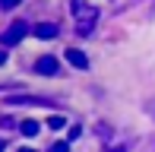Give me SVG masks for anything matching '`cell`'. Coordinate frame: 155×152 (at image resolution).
<instances>
[{
    "mask_svg": "<svg viewBox=\"0 0 155 152\" xmlns=\"http://www.w3.org/2000/svg\"><path fill=\"white\" fill-rule=\"evenodd\" d=\"M70 10H73V16L79 19V32L89 35L92 25H95V19H98V10H95V6H86L82 0H70Z\"/></svg>",
    "mask_w": 155,
    "mask_h": 152,
    "instance_id": "obj_1",
    "label": "cell"
},
{
    "mask_svg": "<svg viewBox=\"0 0 155 152\" xmlns=\"http://www.w3.org/2000/svg\"><path fill=\"white\" fill-rule=\"evenodd\" d=\"M25 32H29V25H25V22H13L10 29L3 32V38H0V41H3L6 48H10V45H19V41L25 38Z\"/></svg>",
    "mask_w": 155,
    "mask_h": 152,
    "instance_id": "obj_2",
    "label": "cell"
},
{
    "mask_svg": "<svg viewBox=\"0 0 155 152\" xmlns=\"http://www.w3.org/2000/svg\"><path fill=\"white\" fill-rule=\"evenodd\" d=\"M35 70H38V73H48V76H57L60 64H57V57L48 54V57H38V60H35Z\"/></svg>",
    "mask_w": 155,
    "mask_h": 152,
    "instance_id": "obj_3",
    "label": "cell"
},
{
    "mask_svg": "<svg viewBox=\"0 0 155 152\" xmlns=\"http://www.w3.org/2000/svg\"><path fill=\"white\" fill-rule=\"evenodd\" d=\"M67 64L76 67V70H86V67H89V57L82 51H76V48H70V51H67Z\"/></svg>",
    "mask_w": 155,
    "mask_h": 152,
    "instance_id": "obj_4",
    "label": "cell"
},
{
    "mask_svg": "<svg viewBox=\"0 0 155 152\" xmlns=\"http://www.w3.org/2000/svg\"><path fill=\"white\" fill-rule=\"evenodd\" d=\"M35 35L38 38H57V25L54 22H41V25H35Z\"/></svg>",
    "mask_w": 155,
    "mask_h": 152,
    "instance_id": "obj_5",
    "label": "cell"
},
{
    "mask_svg": "<svg viewBox=\"0 0 155 152\" xmlns=\"http://www.w3.org/2000/svg\"><path fill=\"white\" fill-rule=\"evenodd\" d=\"M19 130H22L25 136H35V133H38V124H35V121H22V124H19Z\"/></svg>",
    "mask_w": 155,
    "mask_h": 152,
    "instance_id": "obj_6",
    "label": "cell"
},
{
    "mask_svg": "<svg viewBox=\"0 0 155 152\" xmlns=\"http://www.w3.org/2000/svg\"><path fill=\"white\" fill-rule=\"evenodd\" d=\"M60 127H67V121H63L60 114H54V117H48V130H60Z\"/></svg>",
    "mask_w": 155,
    "mask_h": 152,
    "instance_id": "obj_7",
    "label": "cell"
},
{
    "mask_svg": "<svg viewBox=\"0 0 155 152\" xmlns=\"http://www.w3.org/2000/svg\"><path fill=\"white\" fill-rule=\"evenodd\" d=\"M22 0H0V10H13V6H19Z\"/></svg>",
    "mask_w": 155,
    "mask_h": 152,
    "instance_id": "obj_8",
    "label": "cell"
},
{
    "mask_svg": "<svg viewBox=\"0 0 155 152\" xmlns=\"http://www.w3.org/2000/svg\"><path fill=\"white\" fill-rule=\"evenodd\" d=\"M51 152H70V143H54Z\"/></svg>",
    "mask_w": 155,
    "mask_h": 152,
    "instance_id": "obj_9",
    "label": "cell"
},
{
    "mask_svg": "<svg viewBox=\"0 0 155 152\" xmlns=\"http://www.w3.org/2000/svg\"><path fill=\"white\" fill-rule=\"evenodd\" d=\"M108 152H127V149L124 146H114V149H108Z\"/></svg>",
    "mask_w": 155,
    "mask_h": 152,
    "instance_id": "obj_10",
    "label": "cell"
},
{
    "mask_svg": "<svg viewBox=\"0 0 155 152\" xmlns=\"http://www.w3.org/2000/svg\"><path fill=\"white\" fill-rule=\"evenodd\" d=\"M0 64H6V51H0Z\"/></svg>",
    "mask_w": 155,
    "mask_h": 152,
    "instance_id": "obj_11",
    "label": "cell"
},
{
    "mask_svg": "<svg viewBox=\"0 0 155 152\" xmlns=\"http://www.w3.org/2000/svg\"><path fill=\"white\" fill-rule=\"evenodd\" d=\"M3 149H6V143H3V140H0V152H3Z\"/></svg>",
    "mask_w": 155,
    "mask_h": 152,
    "instance_id": "obj_12",
    "label": "cell"
},
{
    "mask_svg": "<svg viewBox=\"0 0 155 152\" xmlns=\"http://www.w3.org/2000/svg\"><path fill=\"white\" fill-rule=\"evenodd\" d=\"M19 152H35V149H19Z\"/></svg>",
    "mask_w": 155,
    "mask_h": 152,
    "instance_id": "obj_13",
    "label": "cell"
}]
</instances>
